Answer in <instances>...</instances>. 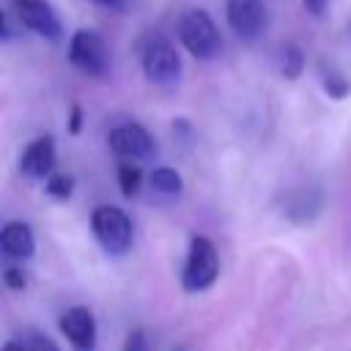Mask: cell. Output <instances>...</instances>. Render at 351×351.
Wrapping results in <instances>:
<instances>
[{
	"label": "cell",
	"mask_w": 351,
	"mask_h": 351,
	"mask_svg": "<svg viewBox=\"0 0 351 351\" xmlns=\"http://www.w3.org/2000/svg\"><path fill=\"white\" fill-rule=\"evenodd\" d=\"M176 33H178V41L184 44V49L200 60H211L222 52L225 41H222V33L217 27V22L211 19L208 11L203 8H186L181 16H178V25H176Z\"/></svg>",
	"instance_id": "6da1fadb"
},
{
	"label": "cell",
	"mask_w": 351,
	"mask_h": 351,
	"mask_svg": "<svg viewBox=\"0 0 351 351\" xmlns=\"http://www.w3.org/2000/svg\"><path fill=\"white\" fill-rule=\"evenodd\" d=\"M143 74L156 85H170L181 77V55L176 44L162 33H148L140 44Z\"/></svg>",
	"instance_id": "7a4b0ae2"
},
{
	"label": "cell",
	"mask_w": 351,
	"mask_h": 351,
	"mask_svg": "<svg viewBox=\"0 0 351 351\" xmlns=\"http://www.w3.org/2000/svg\"><path fill=\"white\" fill-rule=\"evenodd\" d=\"M90 230H93L99 247L104 252H110V255L129 252V247L134 241L132 219L118 206H96L93 214H90Z\"/></svg>",
	"instance_id": "3957f363"
},
{
	"label": "cell",
	"mask_w": 351,
	"mask_h": 351,
	"mask_svg": "<svg viewBox=\"0 0 351 351\" xmlns=\"http://www.w3.org/2000/svg\"><path fill=\"white\" fill-rule=\"evenodd\" d=\"M219 277V255L217 247L211 244V239L206 236H195L189 241L186 250V261H184V271H181V285L189 293L206 291L214 285V280Z\"/></svg>",
	"instance_id": "277c9868"
},
{
	"label": "cell",
	"mask_w": 351,
	"mask_h": 351,
	"mask_svg": "<svg viewBox=\"0 0 351 351\" xmlns=\"http://www.w3.org/2000/svg\"><path fill=\"white\" fill-rule=\"evenodd\" d=\"M69 60L88 77H104L110 71V49L96 30H77L69 38Z\"/></svg>",
	"instance_id": "5b68a950"
},
{
	"label": "cell",
	"mask_w": 351,
	"mask_h": 351,
	"mask_svg": "<svg viewBox=\"0 0 351 351\" xmlns=\"http://www.w3.org/2000/svg\"><path fill=\"white\" fill-rule=\"evenodd\" d=\"M225 19L241 41H255L269 27V11L263 0H228Z\"/></svg>",
	"instance_id": "8992f818"
},
{
	"label": "cell",
	"mask_w": 351,
	"mask_h": 351,
	"mask_svg": "<svg viewBox=\"0 0 351 351\" xmlns=\"http://www.w3.org/2000/svg\"><path fill=\"white\" fill-rule=\"evenodd\" d=\"M11 11L19 22V27H27L30 33L58 41L63 27L49 0H11Z\"/></svg>",
	"instance_id": "52a82bcc"
},
{
	"label": "cell",
	"mask_w": 351,
	"mask_h": 351,
	"mask_svg": "<svg viewBox=\"0 0 351 351\" xmlns=\"http://www.w3.org/2000/svg\"><path fill=\"white\" fill-rule=\"evenodd\" d=\"M110 148L115 156H121L123 162H143L151 159L156 154V143L151 137V132L140 123H121L110 132L107 137Z\"/></svg>",
	"instance_id": "ba28073f"
},
{
	"label": "cell",
	"mask_w": 351,
	"mask_h": 351,
	"mask_svg": "<svg viewBox=\"0 0 351 351\" xmlns=\"http://www.w3.org/2000/svg\"><path fill=\"white\" fill-rule=\"evenodd\" d=\"M55 162H58V151H55V140L49 134H41L36 140L27 143V148L19 156V170L27 178H49L55 173Z\"/></svg>",
	"instance_id": "9c48e42d"
},
{
	"label": "cell",
	"mask_w": 351,
	"mask_h": 351,
	"mask_svg": "<svg viewBox=\"0 0 351 351\" xmlns=\"http://www.w3.org/2000/svg\"><path fill=\"white\" fill-rule=\"evenodd\" d=\"M60 332L77 351H93V346H96V318L82 304L69 307L60 315Z\"/></svg>",
	"instance_id": "30bf717a"
},
{
	"label": "cell",
	"mask_w": 351,
	"mask_h": 351,
	"mask_svg": "<svg viewBox=\"0 0 351 351\" xmlns=\"http://www.w3.org/2000/svg\"><path fill=\"white\" fill-rule=\"evenodd\" d=\"M321 206H324V197H321V189L315 186H296L282 197V214L299 225L313 222L321 214Z\"/></svg>",
	"instance_id": "8fae6325"
},
{
	"label": "cell",
	"mask_w": 351,
	"mask_h": 351,
	"mask_svg": "<svg viewBox=\"0 0 351 351\" xmlns=\"http://www.w3.org/2000/svg\"><path fill=\"white\" fill-rule=\"evenodd\" d=\"M0 247L8 258H30L33 250H36V236L30 230L27 222H19V219H11L5 222V228L0 230Z\"/></svg>",
	"instance_id": "7c38bea8"
},
{
	"label": "cell",
	"mask_w": 351,
	"mask_h": 351,
	"mask_svg": "<svg viewBox=\"0 0 351 351\" xmlns=\"http://www.w3.org/2000/svg\"><path fill=\"white\" fill-rule=\"evenodd\" d=\"M148 181H151V189L156 195H162V197H178L181 189H184V178L173 167H156Z\"/></svg>",
	"instance_id": "4fadbf2b"
},
{
	"label": "cell",
	"mask_w": 351,
	"mask_h": 351,
	"mask_svg": "<svg viewBox=\"0 0 351 351\" xmlns=\"http://www.w3.org/2000/svg\"><path fill=\"white\" fill-rule=\"evenodd\" d=\"M277 66H280V74H282V77L296 80V77L302 74V69H304V55H302V49L293 47V44L282 47V49H280V58H277Z\"/></svg>",
	"instance_id": "5bb4252c"
},
{
	"label": "cell",
	"mask_w": 351,
	"mask_h": 351,
	"mask_svg": "<svg viewBox=\"0 0 351 351\" xmlns=\"http://www.w3.org/2000/svg\"><path fill=\"white\" fill-rule=\"evenodd\" d=\"M118 186H121V192L126 197H134L140 192V186H143V170H140L137 162H123L118 167Z\"/></svg>",
	"instance_id": "9a60e30c"
},
{
	"label": "cell",
	"mask_w": 351,
	"mask_h": 351,
	"mask_svg": "<svg viewBox=\"0 0 351 351\" xmlns=\"http://www.w3.org/2000/svg\"><path fill=\"white\" fill-rule=\"evenodd\" d=\"M321 80H324V90H326L332 99H343V96L348 93V80H346L337 69H329V71L324 69V77H321Z\"/></svg>",
	"instance_id": "2e32d148"
},
{
	"label": "cell",
	"mask_w": 351,
	"mask_h": 351,
	"mask_svg": "<svg viewBox=\"0 0 351 351\" xmlns=\"http://www.w3.org/2000/svg\"><path fill=\"white\" fill-rule=\"evenodd\" d=\"M47 192L58 200H66L71 192H74V178L71 176H63V173H52L47 178Z\"/></svg>",
	"instance_id": "e0dca14e"
},
{
	"label": "cell",
	"mask_w": 351,
	"mask_h": 351,
	"mask_svg": "<svg viewBox=\"0 0 351 351\" xmlns=\"http://www.w3.org/2000/svg\"><path fill=\"white\" fill-rule=\"evenodd\" d=\"M22 343H25V351H60L52 337H47L44 332H36V329H27L22 335Z\"/></svg>",
	"instance_id": "ac0fdd59"
},
{
	"label": "cell",
	"mask_w": 351,
	"mask_h": 351,
	"mask_svg": "<svg viewBox=\"0 0 351 351\" xmlns=\"http://www.w3.org/2000/svg\"><path fill=\"white\" fill-rule=\"evenodd\" d=\"M3 280H5V285H8L11 291H22V288L27 285V271L19 269V266H8L5 274H3Z\"/></svg>",
	"instance_id": "d6986e66"
},
{
	"label": "cell",
	"mask_w": 351,
	"mask_h": 351,
	"mask_svg": "<svg viewBox=\"0 0 351 351\" xmlns=\"http://www.w3.org/2000/svg\"><path fill=\"white\" fill-rule=\"evenodd\" d=\"M123 351H151V348H148V340H145V335L137 329V332H132V335L126 337V343H123Z\"/></svg>",
	"instance_id": "ffe728a7"
},
{
	"label": "cell",
	"mask_w": 351,
	"mask_h": 351,
	"mask_svg": "<svg viewBox=\"0 0 351 351\" xmlns=\"http://www.w3.org/2000/svg\"><path fill=\"white\" fill-rule=\"evenodd\" d=\"M326 3H329V0H304V8H307L313 16H321V14L326 11Z\"/></svg>",
	"instance_id": "44dd1931"
},
{
	"label": "cell",
	"mask_w": 351,
	"mask_h": 351,
	"mask_svg": "<svg viewBox=\"0 0 351 351\" xmlns=\"http://www.w3.org/2000/svg\"><path fill=\"white\" fill-rule=\"evenodd\" d=\"M93 3H99V5H107V8H112V11H126L134 0H93Z\"/></svg>",
	"instance_id": "7402d4cb"
},
{
	"label": "cell",
	"mask_w": 351,
	"mask_h": 351,
	"mask_svg": "<svg viewBox=\"0 0 351 351\" xmlns=\"http://www.w3.org/2000/svg\"><path fill=\"white\" fill-rule=\"evenodd\" d=\"M80 121H82L80 107H74V110H71V132H80Z\"/></svg>",
	"instance_id": "603a6c76"
},
{
	"label": "cell",
	"mask_w": 351,
	"mask_h": 351,
	"mask_svg": "<svg viewBox=\"0 0 351 351\" xmlns=\"http://www.w3.org/2000/svg\"><path fill=\"white\" fill-rule=\"evenodd\" d=\"M3 351H25V343H22V340H8V343L3 346Z\"/></svg>",
	"instance_id": "cb8c5ba5"
},
{
	"label": "cell",
	"mask_w": 351,
	"mask_h": 351,
	"mask_svg": "<svg viewBox=\"0 0 351 351\" xmlns=\"http://www.w3.org/2000/svg\"><path fill=\"white\" fill-rule=\"evenodd\" d=\"M348 30H351V19H348Z\"/></svg>",
	"instance_id": "d4e9b609"
}]
</instances>
